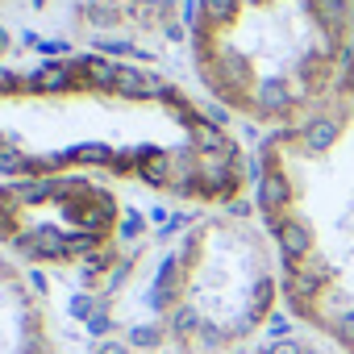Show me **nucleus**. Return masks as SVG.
<instances>
[{"instance_id":"423d86ee","label":"nucleus","mask_w":354,"mask_h":354,"mask_svg":"<svg viewBox=\"0 0 354 354\" xmlns=\"http://www.w3.org/2000/svg\"><path fill=\"white\" fill-rule=\"evenodd\" d=\"M296 201V192H292V180L271 162L267 171H263V180H259V205H263V213L271 217V213H283L288 205Z\"/></svg>"},{"instance_id":"1a4fd4ad","label":"nucleus","mask_w":354,"mask_h":354,"mask_svg":"<svg viewBox=\"0 0 354 354\" xmlns=\"http://www.w3.org/2000/svg\"><path fill=\"white\" fill-rule=\"evenodd\" d=\"M342 84H346V88H350V92H354V67H350V75H346V80H342Z\"/></svg>"},{"instance_id":"0eeeda50","label":"nucleus","mask_w":354,"mask_h":354,"mask_svg":"<svg viewBox=\"0 0 354 354\" xmlns=\"http://www.w3.org/2000/svg\"><path fill=\"white\" fill-rule=\"evenodd\" d=\"M333 142H337V121H333V117H313V121L300 129L304 154H325Z\"/></svg>"},{"instance_id":"f257e3e1","label":"nucleus","mask_w":354,"mask_h":354,"mask_svg":"<svg viewBox=\"0 0 354 354\" xmlns=\"http://www.w3.org/2000/svg\"><path fill=\"white\" fill-rule=\"evenodd\" d=\"M88 175L171 201H230L238 142L150 67L117 55H55L0 67V180Z\"/></svg>"},{"instance_id":"9d476101","label":"nucleus","mask_w":354,"mask_h":354,"mask_svg":"<svg viewBox=\"0 0 354 354\" xmlns=\"http://www.w3.org/2000/svg\"><path fill=\"white\" fill-rule=\"evenodd\" d=\"M0 55H5V34H0Z\"/></svg>"},{"instance_id":"6e6552de","label":"nucleus","mask_w":354,"mask_h":354,"mask_svg":"<svg viewBox=\"0 0 354 354\" xmlns=\"http://www.w3.org/2000/svg\"><path fill=\"white\" fill-rule=\"evenodd\" d=\"M259 354H321V350H313V346H300V342H292V337H279V342H267Z\"/></svg>"},{"instance_id":"7ed1b4c3","label":"nucleus","mask_w":354,"mask_h":354,"mask_svg":"<svg viewBox=\"0 0 354 354\" xmlns=\"http://www.w3.org/2000/svg\"><path fill=\"white\" fill-rule=\"evenodd\" d=\"M121 201L88 175L0 180V250L21 267L88 271L113 254Z\"/></svg>"},{"instance_id":"20e7f679","label":"nucleus","mask_w":354,"mask_h":354,"mask_svg":"<svg viewBox=\"0 0 354 354\" xmlns=\"http://www.w3.org/2000/svg\"><path fill=\"white\" fill-rule=\"evenodd\" d=\"M0 354H67L42 292L0 250Z\"/></svg>"},{"instance_id":"f03ea898","label":"nucleus","mask_w":354,"mask_h":354,"mask_svg":"<svg viewBox=\"0 0 354 354\" xmlns=\"http://www.w3.org/2000/svg\"><path fill=\"white\" fill-rule=\"evenodd\" d=\"M275 275L230 225H192L154 275L150 321L201 354H230L275 317Z\"/></svg>"},{"instance_id":"39448f33","label":"nucleus","mask_w":354,"mask_h":354,"mask_svg":"<svg viewBox=\"0 0 354 354\" xmlns=\"http://www.w3.org/2000/svg\"><path fill=\"white\" fill-rule=\"evenodd\" d=\"M92 354H201V350L167 337L154 321H146V325H133V329H125L117 337H104Z\"/></svg>"}]
</instances>
